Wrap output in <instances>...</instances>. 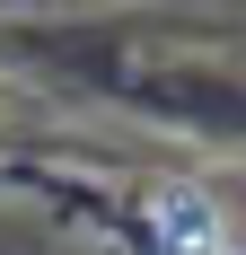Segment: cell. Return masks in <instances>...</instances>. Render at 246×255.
Wrapping results in <instances>:
<instances>
[{
  "label": "cell",
  "mask_w": 246,
  "mask_h": 255,
  "mask_svg": "<svg viewBox=\"0 0 246 255\" xmlns=\"http://www.w3.org/2000/svg\"><path fill=\"white\" fill-rule=\"evenodd\" d=\"M149 238H158V255H220L229 247L202 194H158L149 203Z\"/></svg>",
  "instance_id": "6da1fadb"
}]
</instances>
